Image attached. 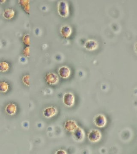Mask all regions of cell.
I'll use <instances>...</instances> for the list:
<instances>
[{"mask_svg":"<svg viewBox=\"0 0 137 154\" xmlns=\"http://www.w3.org/2000/svg\"><path fill=\"white\" fill-rule=\"evenodd\" d=\"M101 137V132L98 130H92L88 134V139L92 143L98 142L100 140Z\"/></svg>","mask_w":137,"mask_h":154,"instance_id":"cell-1","label":"cell"},{"mask_svg":"<svg viewBox=\"0 0 137 154\" xmlns=\"http://www.w3.org/2000/svg\"><path fill=\"white\" fill-rule=\"evenodd\" d=\"M94 122L96 126L98 127H104L107 124V119L104 115L99 114L94 118Z\"/></svg>","mask_w":137,"mask_h":154,"instance_id":"cell-2","label":"cell"},{"mask_svg":"<svg viewBox=\"0 0 137 154\" xmlns=\"http://www.w3.org/2000/svg\"><path fill=\"white\" fill-rule=\"evenodd\" d=\"M63 102L65 105L67 107L73 106L75 102V97L73 95L70 93L65 94L63 97Z\"/></svg>","mask_w":137,"mask_h":154,"instance_id":"cell-3","label":"cell"},{"mask_svg":"<svg viewBox=\"0 0 137 154\" xmlns=\"http://www.w3.org/2000/svg\"><path fill=\"white\" fill-rule=\"evenodd\" d=\"M45 80L47 82L49 85H55L59 81L58 77L57 75L54 73H49L47 74L45 77Z\"/></svg>","mask_w":137,"mask_h":154,"instance_id":"cell-4","label":"cell"},{"mask_svg":"<svg viewBox=\"0 0 137 154\" xmlns=\"http://www.w3.org/2000/svg\"><path fill=\"white\" fill-rule=\"evenodd\" d=\"M64 127L68 131L74 132L78 128L76 122L73 120H68L65 123Z\"/></svg>","mask_w":137,"mask_h":154,"instance_id":"cell-5","label":"cell"},{"mask_svg":"<svg viewBox=\"0 0 137 154\" xmlns=\"http://www.w3.org/2000/svg\"><path fill=\"white\" fill-rule=\"evenodd\" d=\"M57 113L56 108L54 107H48L45 108L43 111V115L46 118H51Z\"/></svg>","mask_w":137,"mask_h":154,"instance_id":"cell-6","label":"cell"},{"mask_svg":"<svg viewBox=\"0 0 137 154\" xmlns=\"http://www.w3.org/2000/svg\"><path fill=\"white\" fill-rule=\"evenodd\" d=\"M59 13L62 17H66L68 14V9L66 3L62 2L60 3L58 7Z\"/></svg>","mask_w":137,"mask_h":154,"instance_id":"cell-7","label":"cell"},{"mask_svg":"<svg viewBox=\"0 0 137 154\" xmlns=\"http://www.w3.org/2000/svg\"><path fill=\"white\" fill-rule=\"evenodd\" d=\"M17 106L14 103H10L7 105L5 108L6 113L11 116L14 115L17 112Z\"/></svg>","mask_w":137,"mask_h":154,"instance_id":"cell-8","label":"cell"},{"mask_svg":"<svg viewBox=\"0 0 137 154\" xmlns=\"http://www.w3.org/2000/svg\"><path fill=\"white\" fill-rule=\"evenodd\" d=\"M59 74L62 78L64 79L68 78L70 74V71L68 68L66 66H62L59 70Z\"/></svg>","mask_w":137,"mask_h":154,"instance_id":"cell-9","label":"cell"},{"mask_svg":"<svg viewBox=\"0 0 137 154\" xmlns=\"http://www.w3.org/2000/svg\"><path fill=\"white\" fill-rule=\"evenodd\" d=\"M15 12L12 9H7L5 10L3 13V17L6 19L10 20L14 18L15 16Z\"/></svg>","mask_w":137,"mask_h":154,"instance_id":"cell-10","label":"cell"},{"mask_svg":"<svg viewBox=\"0 0 137 154\" xmlns=\"http://www.w3.org/2000/svg\"><path fill=\"white\" fill-rule=\"evenodd\" d=\"M73 133L75 137L78 140H82L84 139V136H85L84 131L82 128H80L79 127Z\"/></svg>","mask_w":137,"mask_h":154,"instance_id":"cell-11","label":"cell"},{"mask_svg":"<svg viewBox=\"0 0 137 154\" xmlns=\"http://www.w3.org/2000/svg\"><path fill=\"white\" fill-rule=\"evenodd\" d=\"M19 3L20 5L23 7L25 11L27 13H29L30 11V5H29V1H19Z\"/></svg>","mask_w":137,"mask_h":154,"instance_id":"cell-12","label":"cell"},{"mask_svg":"<svg viewBox=\"0 0 137 154\" xmlns=\"http://www.w3.org/2000/svg\"><path fill=\"white\" fill-rule=\"evenodd\" d=\"M71 32L70 28L68 26H64L62 28L61 30V33L65 37H69L70 36Z\"/></svg>","mask_w":137,"mask_h":154,"instance_id":"cell-13","label":"cell"},{"mask_svg":"<svg viewBox=\"0 0 137 154\" xmlns=\"http://www.w3.org/2000/svg\"><path fill=\"white\" fill-rule=\"evenodd\" d=\"M9 85L6 82L0 83V92L5 93L7 92L9 89Z\"/></svg>","mask_w":137,"mask_h":154,"instance_id":"cell-14","label":"cell"},{"mask_svg":"<svg viewBox=\"0 0 137 154\" xmlns=\"http://www.w3.org/2000/svg\"><path fill=\"white\" fill-rule=\"evenodd\" d=\"M9 69V64L6 62H2L0 63V72H6Z\"/></svg>","mask_w":137,"mask_h":154,"instance_id":"cell-15","label":"cell"},{"mask_svg":"<svg viewBox=\"0 0 137 154\" xmlns=\"http://www.w3.org/2000/svg\"><path fill=\"white\" fill-rule=\"evenodd\" d=\"M30 76L27 75H25L23 77V79H22V81L25 85L29 86L30 85Z\"/></svg>","mask_w":137,"mask_h":154,"instance_id":"cell-16","label":"cell"},{"mask_svg":"<svg viewBox=\"0 0 137 154\" xmlns=\"http://www.w3.org/2000/svg\"><path fill=\"white\" fill-rule=\"evenodd\" d=\"M23 42H24V44L29 45L30 43V37L29 35H26L24 36L23 38Z\"/></svg>","mask_w":137,"mask_h":154,"instance_id":"cell-17","label":"cell"},{"mask_svg":"<svg viewBox=\"0 0 137 154\" xmlns=\"http://www.w3.org/2000/svg\"><path fill=\"white\" fill-rule=\"evenodd\" d=\"M23 54L25 56L28 57L29 56V54H30V48L29 47H26V48L23 51Z\"/></svg>","mask_w":137,"mask_h":154,"instance_id":"cell-18","label":"cell"},{"mask_svg":"<svg viewBox=\"0 0 137 154\" xmlns=\"http://www.w3.org/2000/svg\"><path fill=\"white\" fill-rule=\"evenodd\" d=\"M56 154H67V153L64 151L60 150H59L57 152Z\"/></svg>","mask_w":137,"mask_h":154,"instance_id":"cell-19","label":"cell"}]
</instances>
